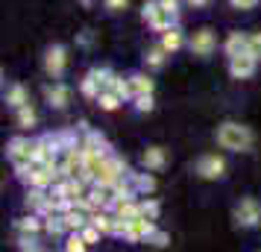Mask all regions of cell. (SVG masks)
<instances>
[{
    "label": "cell",
    "mask_w": 261,
    "mask_h": 252,
    "mask_svg": "<svg viewBox=\"0 0 261 252\" xmlns=\"http://www.w3.org/2000/svg\"><path fill=\"white\" fill-rule=\"evenodd\" d=\"M217 144L223 150H232V153H247L255 144V135H252L249 126H241L235 120H226V123L217 126Z\"/></svg>",
    "instance_id": "1"
},
{
    "label": "cell",
    "mask_w": 261,
    "mask_h": 252,
    "mask_svg": "<svg viewBox=\"0 0 261 252\" xmlns=\"http://www.w3.org/2000/svg\"><path fill=\"white\" fill-rule=\"evenodd\" d=\"M155 232V220H147V217H135V220H118V238H126L129 243H138V240H150V235Z\"/></svg>",
    "instance_id": "2"
},
{
    "label": "cell",
    "mask_w": 261,
    "mask_h": 252,
    "mask_svg": "<svg viewBox=\"0 0 261 252\" xmlns=\"http://www.w3.org/2000/svg\"><path fill=\"white\" fill-rule=\"evenodd\" d=\"M6 156L12 161V167L18 170V176H21L27 167H33V141L30 138H12L6 144Z\"/></svg>",
    "instance_id": "3"
},
{
    "label": "cell",
    "mask_w": 261,
    "mask_h": 252,
    "mask_svg": "<svg viewBox=\"0 0 261 252\" xmlns=\"http://www.w3.org/2000/svg\"><path fill=\"white\" fill-rule=\"evenodd\" d=\"M176 18H179V15L167 12L159 0H150V3L144 6V21L153 26L155 33H167L170 26H176Z\"/></svg>",
    "instance_id": "4"
},
{
    "label": "cell",
    "mask_w": 261,
    "mask_h": 252,
    "mask_svg": "<svg viewBox=\"0 0 261 252\" xmlns=\"http://www.w3.org/2000/svg\"><path fill=\"white\" fill-rule=\"evenodd\" d=\"M112 76H115V73L109 71V68H94V71H88V73L83 76V82H80V91H83L85 97L97 100V97H100V94H103V91L109 88Z\"/></svg>",
    "instance_id": "5"
},
{
    "label": "cell",
    "mask_w": 261,
    "mask_h": 252,
    "mask_svg": "<svg viewBox=\"0 0 261 252\" xmlns=\"http://www.w3.org/2000/svg\"><path fill=\"white\" fill-rule=\"evenodd\" d=\"M129 170H126V164L120 161L118 156H109L103 164H100V170H97L94 176V185H106V188H115L123 176H126Z\"/></svg>",
    "instance_id": "6"
},
{
    "label": "cell",
    "mask_w": 261,
    "mask_h": 252,
    "mask_svg": "<svg viewBox=\"0 0 261 252\" xmlns=\"http://www.w3.org/2000/svg\"><path fill=\"white\" fill-rule=\"evenodd\" d=\"M194 170H197L200 179H220V176L226 173V158L217 156V153H205V156L197 158Z\"/></svg>",
    "instance_id": "7"
},
{
    "label": "cell",
    "mask_w": 261,
    "mask_h": 252,
    "mask_svg": "<svg viewBox=\"0 0 261 252\" xmlns=\"http://www.w3.org/2000/svg\"><path fill=\"white\" fill-rule=\"evenodd\" d=\"M235 223L238 226H258L261 223V205L258 200H252V197H247V200H241V203L235 205Z\"/></svg>",
    "instance_id": "8"
},
{
    "label": "cell",
    "mask_w": 261,
    "mask_h": 252,
    "mask_svg": "<svg viewBox=\"0 0 261 252\" xmlns=\"http://www.w3.org/2000/svg\"><path fill=\"white\" fill-rule=\"evenodd\" d=\"M65 68H68V53H65V47L62 44L47 47V53H44V73L53 76V79H59L62 73H65Z\"/></svg>",
    "instance_id": "9"
},
{
    "label": "cell",
    "mask_w": 261,
    "mask_h": 252,
    "mask_svg": "<svg viewBox=\"0 0 261 252\" xmlns=\"http://www.w3.org/2000/svg\"><path fill=\"white\" fill-rule=\"evenodd\" d=\"M188 47H191L194 56H212L214 47H217V36H214L208 26H202V30H197V33L188 38Z\"/></svg>",
    "instance_id": "10"
},
{
    "label": "cell",
    "mask_w": 261,
    "mask_h": 252,
    "mask_svg": "<svg viewBox=\"0 0 261 252\" xmlns=\"http://www.w3.org/2000/svg\"><path fill=\"white\" fill-rule=\"evenodd\" d=\"M255 68H258V59L252 56V53H241V56H235V59H229V73L235 76V79H249L252 73H255Z\"/></svg>",
    "instance_id": "11"
},
{
    "label": "cell",
    "mask_w": 261,
    "mask_h": 252,
    "mask_svg": "<svg viewBox=\"0 0 261 252\" xmlns=\"http://www.w3.org/2000/svg\"><path fill=\"white\" fill-rule=\"evenodd\" d=\"M44 100H47L53 108H65L68 103H71V88L62 85V82H53V85L44 88Z\"/></svg>",
    "instance_id": "12"
},
{
    "label": "cell",
    "mask_w": 261,
    "mask_h": 252,
    "mask_svg": "<svg viewBox=\"0 0 261 252\" xmlns=\"http://www.w3.org/2000/svg\"><path fill=\"white\" fill-rule=\"evenodd\" d=\"M223 50L229 59H235V56H241V53H247L249 50V36H244V33H229L223 41Z\"/></svg>",
    "instance_id": "13"
},
{
    "label": "cell",
    "mask_w": 261,
    "mask_h": 252,
    "mask_svg": "<svg viewBox=\"0 0 261 252\" xmlns=\"http://www.w3.org/2000/svg\"><path fill=\"white\" fill-rule=\"evenodd\" d=\"M47 200H50V191L30 188V193H27V208L38 217H47Z\"/></svg>",
    "instance_id": "14"
},
{
    "label": "cell",
    "mask_w": 261,
    "mask_h": 252,
    "mask_svg": "<svg viewBox=\"0 0 261 252\" xmlns=\"http://www.w3.org/2000/svg\"><path fill=\"white\" fill-rule=\"evenodd\" d=\"M141 164L147 170H162L167 164V153L162 150V147H147L141 153Z\"/></svg>",
    "instance_id": "15"
},
{
    "label": "cell",
    "mask_w": 261,
    "mask_h": 252,
    "mask_svg": "<svg viewBox=\"0 0 261 252\" xmlns=\"http://www.w3.org/2000/svg\"><path fill=\"white\" fill-rule=\"evenodd\" d=\"M44 229V217L38 214H30V217H21L18 223H15V232L21 235V238H33L36 232H41Z\"/></svg>",
    "instance_id": "16"
},
{
    "label": "cell",
    "mask_w": 261,
    "mask_h": 252,
    "mask_svg": "<svg viewBox=\"0 0 261 252\" xmlns=\"http://www.w3.org/2000/svg\"><path fill=\"white\" fill-rule=\"evenodd\" d=\"M112 211L118 220H135V217H141V203H135V200H118V203L112 205Z\"/></svg>",
    "instance_id": "17"
},
{
    "label": "cell",
    "mask_w": 261,
    "mask_h": 252,
    "mask_svg": "<svg viewBox=\"0 0 261 252\" xmlns=\"http://www.w3.org/2000/svg\"><path fill=\"white\" fill-rule=\"evenodd\" d=\"M129 91H132V100H135V97H150L153 94V79H150L147 73H132Z\"/></svg>",
    "instance_id": "18"
},
{
    "label": "cell",
    "mask_w": 261,
    "mask_h": 252,
    "mask_svg": "<svg viewBox=\"0 0 261 252\" xmlns=\"http://www.w3.org/2000/svg\"><path fill=\"white\" fill-rule=\"evenodd\" d=\"M159 44L167 50V53H176L182 44H185V36H182V30L179 26H170L167 33H162V38H159Z\"/></svg>",
    "instance_id": "19"
},
{
    "label": "cell",
    "mask_w": 261,
    "mask_h": 252,
    "mask_svg": "<svg viewBox=\"0 0 261 252\" xmlns=\"http://www.w3.org/2000/svg\"><path fill=\"white\" fill-rule=\"evenodd\" d=\"M6 103L12 108H21V106H30V91H27L21 82H15L6 88Z\"/></svg>",
    "instance_id": "20"
},
{
    "label": "cell",
    "mask_w": 261,
    "mask_h": 252,
    "mask_svg": "<svg viewBox=\"0 0 261 252\" xmlns=\"http://www.w3.org/2000/svg\"><path fill=\"white\" fill-rule=\"evenodd\" d=\"M36 120H38V115H36V108H33V106L15 108V123H18L21 129H33V126H36Z\"/></svg>",
    "instance_id": "21"
},
{
    "label": "cell",
    "mask_w": 261,
    "mask_h": 252,
    "mask_svg": "<svg viewBox=\"0 0 261 252\" xmlns=\"http://www.w3.org/2000/svg\"><path fill=\"white\" fill-rule=\"evenodd\" d=\"M167 56H170V53H167L162 44H153V47L147 50V56H144V59H147V68H150V71H159V68L165 65Z\"/></svg>",
    "instance_id": "22"
},
{
    "label": "cell",
    "mask_w": 261,
    "mask_h": 252,
    "mask_svg": "<svg viewBox=\"0 0 261 252\" xmlns=\"http://www.w3.org/2000/svg\"><path fill=\"white\" fill-rule=\"evenodd\" d=\"M106 91H112V94H118L120 100H132V91H129V79H123V76H112V82H109Z\"/></svg>",
    "instance_id": "23"
},
{
    "label": "cell",
    "mask_w": 261,
    "mask_h": 252,
    "mask_svg": "<svg viewBox=\"0 0 261 252\" xmlns=\"http://www.w3.org/2000/svg\"><path fill=\"white\" fill-rule=\"evenodd\" d=\"M135 176V188H138V193H153L155 191V179L150 176V173H132Z\"/></svg>",
    "instance_id": "24"
},
{
    "label": "cell",
    "mask_w": 261,
    "mask_h": 252,
    "mask_svg": "<svg viewBox=\"0 0 261 252\" xmlns=\"http://www.w3.org/2000/svg\"><path fill=\"white\" fill-rule=\"evenodd\" d=\"M97 103H100V108H106V111H115L123 100H120L118 94H112V91H103V94L97 97Z\"/></svg>",
    "instance_id": "25"
},
{
    "label": "cell",
    "mask_w": 261,
    "mask_h": 252,
    "mask_svg": "<svg viewBox=\"0 0 261 252\" xmlns=\"http://www.w3.org/2000/svg\"><path fill=\"white\" fill-rule=\"evenodd\" d=\"M85 249H88V243L83 240V235H80V232H73L71 238L65 240V252H85Z\"/></svg>",
    "instance_id": "26"
},
{
    "label": "cell",
    "mask_w": 261,
    "mask_h": 252,
    "mask_svg": "<svg viewBox=\"0 0 261 252\" xmlns=\"http://www.w3.org/2000/svg\"><path fill=\"white\" fill-rule=\"evenodd\" d=\"M159 211H162V205L155 200H150V197L141 203V217H147V220H159Z\"/></svg>",
    "instance_id": "27"
},
{
    "label": "cell",
    "mask_w": 261,
    "mask_h": 252,
    "mask_svg": "<svg viewBox=\"0 0 261 252\" xmlns=\"http://www.w3.org/2000/svg\"><path fill=\"white\" fill-rule=\"evenodd\" d=\"M80 235H83V240L88 243V246H91V243H97V240H100V235H103V232H100L97 226H91V223H88V226H85Z\"/></svg>",
    "instance_id": "28"
},
{
    "label": "cell",
    "mask_w": 261,
    "mask_h": 252,
    "mask_svg": "<svg viewBox=\"0 0 261 252\" xmlns=\"http://www.w3.org/2000/svg\"><path fill=\"white\" fill-rule=\"evenodd\" d=\"M147 243H153V246H167V243H170V235H167V232H162V229H155Z\"/></svg>",
    "instance_id": "29"
},
{
    "label": "cell",
    "mask_w": 261,
    "mask_h": 252,
    "mask_svg": "<svg viewBox=\"0 0 261 252\" xmlns=\"http://www.w3.org/2000/svg\"><path fill=\"white\" fill-rule=\"evenodd\" d=\"M249 53L261 62V33H249Z\"/></svg>",
    "instance_id": "30"
},
{
    "label": "cell",
    "mask_w": 261,
    "mask_h": 252,
    "mask_svg": "<svg viewBox=\"0 0 261 252\" xmlns=\"http://www.w3.org/2000/svg\"><path fill=\"white\" fill-rule=\"evenodd\" d=\"M135 111H153V94L150 97H135Z\"/></svg>",
    "instance_id": "31"
},
{
    "label": "cell",
    "mask_w": 261,
    "mask_h": 252,
    "mask_svg": "<svg viewBox=\"0 0 261 252\" xmlns=\"http://www.w3.org/2000/svg\"><path fill=\"white\" fill-rule=\"evenodd\" d=\"M235 9H255L258 6V0H229Z\"/></svg>",
    "instance_id": "32"
},
{
    "label": "cell",
    "mask_w": 261,
    "mask_h": 252,
    "mask_svg": "<svg viewBox=\"0 0 261 252\" xmlns=\"http://www.w3.org/2000/svg\"><path fill=\"white\" fill-rule=\"evenodd\" d=\"M126 6H129V0H106V9H112V12H120Z\"/></svg>",
    "instance_id": "33"
},
{
    "label": "cell",
    "mask_w": 261,
    "mask_h": 252,
    "mask_svg": "<svg viewBox=\"0 0 261 252\" xmlns=\"http://www.w3.org/2000/svg\"><path fill=\"white\" fill-rule=\"evenodd\" d=\"M162 6H165L167 12H173V15H179V0H159Z\"/></svg>",
    "instance_id": "34"
},
{
    "label": "cell",
    "mask_w": 261,
    "mask_h": 252,
    "mask_svg": "<svg viewBox=\"0 0 261 252\" xmlns=\"http://www.w3.org/2000/svg\"><path fill=\"white\" fill-rule=\"evenodd\" d=\"M191 6H194V9H200V6H205V3H208V0H188Z\"/></svg>",
    "instance_id": "35"
}]
</instances>
